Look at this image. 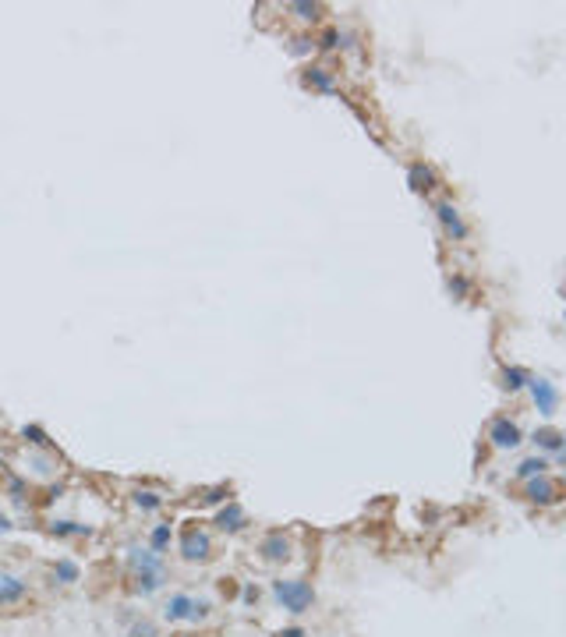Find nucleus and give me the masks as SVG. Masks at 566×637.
<instances>
[{
  "mask_svg": "<svg viewBox=\"0 0 566 637\" xmlns=\"http://www.w3.org/2000/svg\"><path fill=\"white\" fill-rule=\"evenodd\" d=\"M272 598L287 609V612H294V616H301V612H308L312 605H315V588L308 584V581H301V577H294V581H272Z\"/></svg>",
  "mask_w": 566,
  "mask_h": 637,
  "instance_id": "1",
  "label": "nucleus"
},
{
  "mask_svg": "<svg viewBox=\"0 0 566 637\" xmlns=\"http://www.w3.org/2000/svg\"><path fill=\"white\" fill-rule=\"evenodd\" d=\"M180 560H187V563H209L213 560V538L206 527L192 524V527L180 531Z\"/></svg>",
  "mask_w": 566,
  "mask_h": 637,
  "instance_id": "2",
  "label": "nucleus"
},
{
  "mask_svg": "<svg viewBox=\"0 0 566 637\" xmlns=\"http://www.w3.org/2000/svg\"><path fill=\"white\" fill-rule=\"evenodd\" d=\"M524 499L527 503H538V506H555L562 499V485L548 475H538V478H527L524 482Z\"/></svg>",
  "mask_w": 566,
  "mask_h": 637,
  "instance_id": "3",
  "label": "nucleus"
},
{
  "mask_svg": "<svg viewBox=\"0 0 566 637\" xmlns=\"http://www.w3.org/2000/svg\"><path fill=\"white\" fill-rule=\"evenodd\" d=\"M489 442H492L496 449H513V446L524 442V432H520V425H517L513 418L496 414V418L489 421Z\"/></svg>",
  "mask_w": 566,
  "mask_h": 637,
  "instance_id": "4",
  "label": "nucleus"
},
{
  "mask_svg": "<svg viewBox=\"0 0 566 637\" xmlns=\"http://www.w3.org/2000/svg\"><path fill=\"white\" fill-rule=\"evenodd\" d=\"M291 553H294V541H291V534H283V531H269L258 541V556L265 563H287Z\"/></svg>",
  "mask_w": 566,
  "mask_h": 637,
  "instance_id": "5",
  "label": "nucleus"
},
{
  "mask_svg": "<svg viewBox=\"0 0 566 637\" xmlns=\"http://www.w3.org/2000/svg\"><path fill=\"white\" fill-rule=\"evenodd\" d=\"M527 390H531V400H534L538 414L552 418V414L559 411V390H555V383H548V379H541V376H531V379H527Z\"/></svg>",
  "mask_w": 566,
  "mask_h": 637,
  "instance_id": "6",
  "label": "nucleus"
},
{
  "mask_svg": "<svg viewBox=\"0 0 566 637\" xmlns=\"http://www.w3.org/2000/svg\"><path fill=\"white\" fill-rule=\"evenodd\" d=\"M29 598V584L8 570H0V609H15Z\"/></svg>",
  "mask_w": 566,
  "mask_h": 637,
  "instance_id": "7",
  "label": "nucleus"
},
{
  "mask_svg": "<svg viewBox=\"0 0 566 637\" xmlns=\"http://www.w3.org/2000/svg\"><path fill=\"white\" fill-rule=\"evenodd\" d=\"M213 524H216L223 534H237V531L248 527V513H244V506H241L237 499H227V506H220V513H216Z\"/></svg>",
  "mask_w": 566,
  "mask_h": 637,
  "instance_id": "8",
  "label": "nucleus"
},
{
  "mask_svg": "<svg viewBox=\"0 0 566 637\" xmlns=\"http://www.w3.org/2000/svg\"><path fill=\"white\" fill-rule=\"evenodd\" d=\"M435 216H439L442 230H446L453 241H463V237H467V223L460 220V209H456L453 202H435Z\"/></svg>",
  "mask_w": 566,
  "mask_h": 637,
  "instance_id": "9",
  "label": "nucleus"
},
{
  "mask_svg": "<svg viewBox=\"0 0 566 637\" xmlns=\"http://www.w3.org/2000/svg\"><path fill=\"white\" fill-rule=\"evenodd\" d=\"M192 602H195V595H187V591L170 595L163 605V619L166 623H192Z\"/></svg>",
  "mask_w": 566,
  "mask_h": 637,
  "instance_id": "10",
  "label": "nucleus"
},
{
  "mask_svg": "<svg viewBox=\"0 0 566 637\" xmlns=\"http://www.w3.org/2000/svg\"><path fill=\"white\" fill-rule=\"evenodd\" d=\"M128 563H131V574H166L163 570V556L152 553V549H135L128 553Z\"/></svg>",
  "mask_w": 566,
  "mask_h": 637,
  "instance_id": "11",
  "label": "nucleus"
},
{
  "mask_svg": "<svg viewBox=\"0 0 566 637\" xmlns=\"http://www.w3.org/2000/svg\"><path fill=\"white\" fill-rule=\"evenodd\" d=\"M407 185H411V192H418V195H428L432 188H435V170L428 166V163H411L407 166Z\"/></svg>",
  "mask_w": 566,
  "mask_h": 637,
  "instance_id": "12",
  "label": "nucleus"
},
{
  "mask_svg": "<svg viewBox=\"0 0 566 637\" xmlns=\"http://www.w3.org/2000/svg\"><path fill=\"white\" fill-rule=\"evenodd\" d=\"M562 442H566V435L559 428H552V425H545V428L534 432V446L545 449V453H552L555 461H562Z\"/></svg>",
  "mask_w": 566,
  "mask_h": 637,
  "instance_id": "13",
  "label": "nucleus"
},
{
  "mask_svg": "<svg viewBox=\"0 0 566 637\" xmlns=\"http://www.w3.org/2000/svg\"><path fill=\"white\" fill-rule=\"evenodd\" d=\"M131 506L142 510V513H156V510L163 506V496L152 492V489H135V492H131Z\"/></svg>",
  "mask_w": 566,
  "mask_h": 637,
  "instance_id": "14",
  "label": "nucleus"
},
{
  "mask_svg": "<svg viewBox=\"0 0 566 637\" xmlns=\"http://www.w3.org/2000/svg\"><path fill=\"white\" fill-rule=\"evenodd\" d=\"M305 85H308V88H319V93H333V88H336L333 74H329L326 67H319V64L305 71Z\"/></svg>",
  "mask_w": 566,
  "mask_h": 637,
  "instance_id": "15",
  "label": "nucleus"
},
{
  "mask_svg": "<svg viewBox=\"0 0 566 637\" xmlns=\"http://www.w3.org/2000/svg\"><path fill=\"white\" fill-rule=\"evenodd\" d=\"M163 581H166V574H131V591L152 595V591L163 588Z\"/></svg>",
  "mask_w": 566,
  "mask_h": 637,
  "instance_id": "16",
  "label": "nucleus"
},
{
  "mask_svg": "<svg viewBox=\"0 0 566 637\" xmlns=\"http://www.w3.org/2000/svg\"><path fill=\"white\" fill-rule=\"evenodd\" d=\"M170 538H173V527H170L166 520H163V524H156V527L149 531V549L163 556V553L170 549Z\"/></svg>",
  "mask_w": 566,
  "mask_h": 637,
  "instance_id": "17",
  "label": "nucleus"
},
{
  "mask_svg": "<svg viewBox=\"0 0 566 637\" xmlns=\"http://www.w3.org/2000/svg\"><path fill=\"white\" fill-rule=\"evenodd\" d=\"M545 471H548V461H545V457H527V461L517 464V478H520V482L538 478V475H545Z\"/></svg>",
  "mask_w": 566,
  "mask_h": 637,
  "instance_id": "18",
  "label": "nucleus"
},
{
  "mask_svg": "<svg viewBox=\"0 0 566 637\" xmlns=\"http://www.w3.org/2000/svg\"><path fill=\"white\" fill-rule=\"evenodd\" d=\"M527 379H531V372L527 369H503V390H510V393H517V390H524L527 386Z\"/></svg>",
  "mask_w": 566,
  "mask_h": 637,
  "instance_id": "19",
  "label": "nucleus"
},
{
  "mask_svg": "<svg viewBox=\"0 0 566 637\" xmlns=\"http://www.w3.org/2000/svg\"><path fill=\"white\" fill-rule=\"evenodd\" d=\"M50 534H57V538H81V534H92V531L85 524H74V520H53Z\"/></svg>",
  "mask_w": 566,
  "mask_h": 637,
  "instance_id": "20",
  "label": "nucleus"
},
{
  "mask_svg": "<svg viewBox=\"0 0 566 637\" xmlns=\"http://www.w3.org/2000/svg\"><path fill=\"white\" fill-rule=\"evenodd\" d=\"M53 577H57L60 584H74V581L81 577V570H78L74 560H57V563H53Z\"/></svg>",
  "mask_w": 566,
  "mask_h": 637,
  "instance_id": "21",
  "label": "nucleus"
},
{
  "mask_svg": "<svg viewBox=\"0 0 566 637\" xmlns=\"http://www.w3.org/2000/svg\"><path fill=\"white\" fill-rule=\"evenodd\" d=\"M22 435H25L32 446H39V449H50V435H46L39 425H25V428H22Z\"/></svg>",
  "mask_w": 566,
  "mask_h": 637,
  "instance_id": "22",
  "label": "nucleus"
},
{
  "mask_svg": "<svg viewBox=\"0 0 566 637\" xmlns=\"http://www.w3.org/2000/svg\"><path fill=\"white\" fill-rule=\"evenodd\" d=\"M128 637H159V630H156L152 619H138V623H131Z\"/></svg>",
  "mask_w": 566,
  "mask_h": 637,
  "instance_id": "23",
  "label": "nucleus"
},
{
  "mask_svg": "<svg viewBox=\"0 0 566 637\" xmlns=\"http://www.w3.org/2000/svg\"><path fill=\"white\" fill-rule=\"evenodd\" d=\"M209 612H213V602H209V598H195V602H192V623L206 619Z\"/></svg>",
  "mask_w": 566,
  "mask_h": 637,
  "instance_id": "24",
  "label": "nucleus"
},
{
  "mask_svg": "<svg viewBox=\"0 0 566 637\" xmlns=\"http://www.w3.org/2000/svg\"><path fill=\"white\" fill-rule=\"evenodd\" d=\"M291 11H298L301 22H315L319 18V4H291Z\"/></svg>",
  "mask_w": 566,
  "mask_h": 637,
  "instance_id": "25",
  "label": "nucleus"
},
{
  "mask_svg": "<svg viewBox=\"0 0 566 637\" xmlns=\"http://www.w3.org/2000/svg\"><path fill=\"white\" fill-rule=\"evenodd\" d=\"M8 492H11L15 503H25V482H22V478H11V482H8Z\"/></svg>",
  "mask_w": 566,
  "mask_h": 637,
  "instance_id": "26",
  "label": "nucleus"
},
{
  "mask_svg": "<svg viewBox=\"0 0 566 637\" xmlns=\"http://www.w3.org/2000/svg\"><path fill=\"white\" fill-rule=\"evenodd\" d=\"M319 46H322V50L340 46V32H336V29H326V32H322V39H319Z\"/></svg>",
  "mask_w": 566,
  "mask_h": 637,
  "instance_id": "27",
  "label": "nucleus"
},
{
  "mask_svg": "<svg viewBox=\"0 0 566 637\" xmlns=\"http://www.w3.org/2000/svg\"><path fill=\"white\" fill-rule=\"evenodd\" d=\"M227 496H230V489H227V485H216V489L206 492V503H223Z\"/></svg>",
  "mask_w": 566,
  "mask_h": 637,
  "instance_id": "28",
  "label": "nucleus"
},
{
  "mask_svg": "<svg viewBox=\"0 0 566 637\" xmlns=\"http://www.w3.org/2000/svg\"><path fill=\"white\" fill-rule=\"evenodd\" d=\"M449 291H453V294H456V298H463V294H467V291H470V284H467V280H463V277H453V280H449Z\"/></svg>",
  "mask_w": 566,
  "mask_h": 637,
  "instance_id": "29",
  "label": "nucleus"
},
{
  "mask_svg": "<svg viewBox=\"0 0 566 637\" xmlns=\"http://www.w3.org/2000/svg\"><path fill=\"white\" fill-rule=\"evenodd\" d=\"M308 43H312L308 36H298V39H294V53H308V50H312Z\"/></svg>",
  "mask_w": 566,
  "mask_h": 637,
  "instance_id": "30",
  "label": "nucleus"
},
{
  "mask_svg": "<svg viewBox=\"0 0 566 637\" xmlns=\"http://www.w3.org/2000/svg\"><path fill=\"white\" fill-rule=\"evenodd\" d=\"M272 637H305V630H301V626H287V630H279V633H272Z\"/></svg>",
  "mask_w": 566,
  "mask_h": 637,
  "instance_id": "31",
  "label": "nucleus"
},
{
  "mask_svg": "<svg viewBox=\"0 0 566 637\" xmlns=\"http://www.w3.org/2000/svg\"><path fill=\"white\" fill-rule=\"evenodd\" d=\"M8 531H11V520H8L4 513H0V534H8Z\"/></svg>",
  "mask_w": 566,
  "mask_h": 637,
  "instance_id": "32",
  "label": "nucleus"
},
{
  "mask_svg": "<svg viewBox=\"0 0 566 637\" xmlns=\"http://www.w3.org/2000/svg\"><path fill=\"white\" fill-rule=\"evenodd\" d=\"M8 475V461H4V453H0V478Z\"/></svg>",
  "mask_w": 566,
  "mask_h": 637,
  "instance_id": "33",
  "label": "nucleus"
},
{
  "mask_svg": "<svg viewBox=\"0 0 566 637\" xmlns=\"http://www.w3.org/2000/svg\"><path fill=\"white\" fill-rule=\"evenodd\" d=\"M177 637H195V633H177Z\"/></svg>",
  "mask_w": 566,
  "mask_h": 637,
  "instance_id": "34",
  "label": "nucleus"
}]
</instances>
